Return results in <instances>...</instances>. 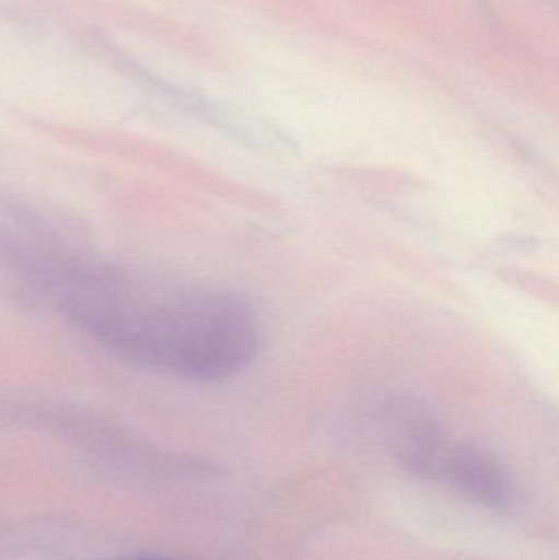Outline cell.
Returning <instances> with one entry per match:
<instances>
[{
  "mask_svg": "<svg viewBox=\"0 0 559 560\" xmlns=\"http://www.w3.org/2000/svg\"><path fill=\"white\" fill-rule=\"evenodd\" d=\"M56 308L115 358L183 381L235 377L261 348L258 315L238 293L156 287L118 266Z\"/></svg>",
  "mask_w": 559,
  "mask_h": 560,
  "instance_id": "1",
  "label": "cell"
},
{
  "mask_svg": "<svg viewBox=\"0 0 559 560\" xmlns=\"http://www.w3.org/2000/svg\"><path fill=\"white\" fill-rule=\"evenodd\" d=\"M112 560H167L161 558H154V556H125V558H117Z\"/></svg>",
  "mask_w": 559,
  "mask_h": 560,
  "instance_id": "4",
  "label": "cell"
},
{
  "mask_svg": "<svg viewBox=\"0 0 559 560\" xmlns=\"http://www.w3.org/2000/svg\"><path fill=\"white\" fill-rule=\"evenodd\" d=\"M430 479L442 480L466 499L488 509H509L517 495L511 477L491 454L452 440L440 453Z\"/></svg>",
  "mask_w": 559,
  "mask_h": 560,
  "instance_id": "3",
  "label": "cell"
},
{
  "mask_svg": "<svg viewBox=\"0 0 559 560\" xmlns=\"http://www.w3.org/2000/svg\"><path fill=\"white\" fill-rule=\"evenodd\" d=\"M98 258L51 217L0 189V268L7 275L53 300Z\"/></svg>",
  "mask_w": 559,
  "mask_h": 560,
  "instance_id": "2",
  "label": "cell"
}]
</instances>
